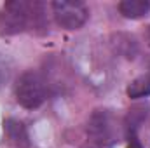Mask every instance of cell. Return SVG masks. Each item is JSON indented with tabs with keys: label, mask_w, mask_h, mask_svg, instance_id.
<instances>
[{
	"label": "cell",
	"mask_w": 150,
	"mask_h": 148,
	"mask_svg": "<svg viewBox=\"0 0 150 148\" xmlns=\"http://www.w3.org/2000/svg\"><path fill=\"white\" fill-rule=\"evenodd\" d=\"M119 11L122 16L131 19L143 18L150 12V2L149 0H124L119 4Z\"/></svg>",
	"instance_id": "6"
},
{
	"label": "cell",
	"mask_w": 150,
	"mask_h": 148,
	"mask_svg": "<svg viewBox=\"0 0 150 148\" xmlns=\"http://www.w3.org/2000/svg\"><path fill=\"white\" fill-rule=\"evenodd\" d=\"M4 129H5V134H7L9 141H11L16 148H30L28 132H26L25 125H23L19 120H14V118L5 120Z\"/></svg>",
	"instance_id": "5"
},
{
	"label": "cell",
	"mask_w": 150,
	"mask_h": 148,
	"mask_svg": "<svg viewBox=\"0 0 150 148\" xmlns=\"http://www.w3.org/2000/svg\"><path fill=\"white\" fill-rule=\"evenodd\" d=\"M47 98L44 78L37 72H26L19 77L16 85V99L21 106L28 110L38 108Z\"/></svg>",
	"instance_id": "1"
},
{
	"label": "cell",
	"mask_w": 150,
	"mask_h": 148,
	"mask_svg": "<svg viewBox=\"0 0 150 148\" xmlns=\"http://www.w3.org/2000/svg\"><path fill=\"white\" fill-rule=\"evenodd\" d=\"M52 14L56 18V23L61 28L67 30H77L80 28L89 16V11L86 7V4L82 2H52Z\"/></svg>",
	"instance_id": "3"
},
{
	"label": "cell",
	"mask_w": 150,
	"mask_h": 148,
	"mask_svg": "<svg viewBox=\"0 0 150 148\" xmlns=\"http://www.w3.org/2000/svg\"><path fill=\"white\" fill-rule=\"evenodd\" d=\"M32 14V4L26 2H9L5 4L2 14H0V32L12 35L26 30L30 23Z\"/></svg>",
	"instance_id": "2"
},
{
	"label": "cell",
	"mask_w": 150,
	"mask_h": 148,
	"mask_svg": "<svg viewBox=\"0 0 150 148\" xmlns=\"http://www.w3.org/2000/svg\"><path fill=\"white\" fill-rule=\"evenodd\" d=\"M89 134L93 136L94 141H98L100 145H108L113 141V134H115V127L112 125V115L108 111H96L91 120H89V127H87Z\"/></svg>",
	"instance_id": "4"
},
{
	"label": "cell",
	"mask_w": 150,
	"mask_h": 148,
	"mask_svg": "<svg viewBox=\"0 0 150 148\" xmlns=\"http://www.w3.org/2000/svg\"><path fill=\"white\" fill-rule=\"evenodd\" d=\"M127 96L133 98V99L150 96V73L136 77V78L127 85Z\"/></svg>",
	"instance_id": "7"
}]
</instances>
